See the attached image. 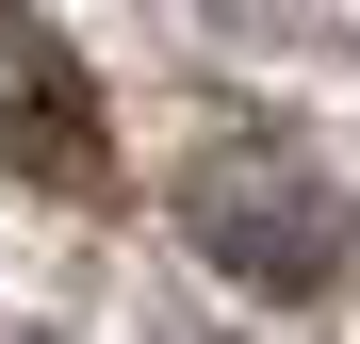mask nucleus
I'll return each mask as SVG.
<instances>
[{"instance_id": "1", "label": "nucleus", "mask_w": 360, "mask_h": 344, "mask_svg": "<svg viewBox=\"0 0 360 344\" xmlns=\"http://www.w3.org/2000/svg\"><path fill=\"white\" fill-rule=\"evenodd\" d=\"M0 148L17 164H49V181H98V115H82V82H66V49H17V17H0Z\"/></svg>"}]
</instances>
